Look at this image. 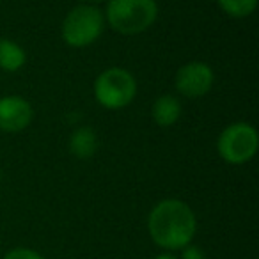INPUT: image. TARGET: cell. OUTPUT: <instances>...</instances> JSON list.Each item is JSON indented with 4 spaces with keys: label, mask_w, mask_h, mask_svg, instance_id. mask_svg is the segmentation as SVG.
<instances>
[{
    "label": "cell",
    "mask_w": 259,
    "mask_h": 259,
    "mask_svg": "<svg viewBox=\"0 0 259 259\" xmlns=\"http://www.w3.org/2000/svg\"><path fill=\"white\" fill-rule=\"evenodd\" d=\"M0 180H2V174H0Z\"/></svg>",
    "instance_id": "cell-16"
},
{
    "label": "cell",
    "mask_w": 259,
    "mask_h": 259,
    "mask_svg": "<svg viewBox=\"0 0 259 259\" xmlns=\"http://www.w3.org/2000/svg\"><path fill=\"white\" fill-rule=\"evenodd\" d=\"M259 148L257 130L248 122H233L222 130L219 141H217V151L224 162L231 165H241L250 162L255 156Z\"/></svg>",
    "instance_id": "cell-5"
},
{
    "label": "cell",
    "mask_w": 259,
    "mask_h": 259,
    "mask_svg": "<svg viewBox=\"0 0 259 259\" xmlns=\"http://www.w3.org/2000/svg\"><path fill=\"white\" fill-rule=\"evenodd\" d=\"M151 115H153V121L160 128H169V126L176 124L178 119L181 117L180 100L174 98L172 94H163V96L156 98L151 107Z\"/></svg>",
    "instance_id": "cell-9"
},
{
    "label": "cell",
    "mask_w": 259,
    "mask_h": 259,
    "mask_svg": "<svg viewBox=\"0 0 259 259\" xmlns=\"http://www.w3.org/2000/svg\"><path fill=\"white\" fill-rule=\"evenodd\" d=\"M137 94L135 76L124 68H108L94 82V96L103 108L119 110L128 107Z\"/></svg>",
    "instance_id": "cell-4"
},
{
    "label": "cell",
    "mask_w": 259,
    "mask_h": 259,
    "mask_svg": "<svg viewBox=\"0 0 259 259\" xmlns=\"http://www.w3.org/2000/svg\"><path fill=\"white\" fill-rule=\"evenodd\" d=\"M4 259H45V257L39 252L32 250V248L20 247V248H13L11 252H8Z\"/></svg>",
    "instance_id": "cell-12"
},
{
    "label": "cell",
    "mask_w": 259,
    "mask_h": 259,
    "mask_svg": "<svg viewBox=\"0 0 259 259\" xmlns=\"http://www.w3.org/2000/svg\"><path fill=\"white\" fill-rule=\"evenodd\" d=\"M32 105L22 96L0 98V132L16 134L32 122Z\"/></svg>",
    "instance_id": "cell-7"
},
{
    "label": "cell",
    "mask_w": 259,
    "mask_h": 259,
    "mask_svg": "<svg viewBox=\"0 0 259 259\" xmlns=\"http://www.w3.org/2000/svg\"><path fill=\"white\" fill-rule=\"evenodd\" d=\"M181 259H208V257H206V254L199 247H195V245H187V247L183 248Z\"/></svg>",
    "instance_id": "cell-13"
},
{
    "label": "cell",
    "mask_w": 259,
    "mask_h": 259,
    "mask_svg": "<svg viewBox=\"0 0 259 259\" xmlns=\"http://www.w3.org/2000/svg\"><path fill=\"white\" fill-rule=\"evenodd\" d=\"M103 16L115 32L135 36L156 22L158 4L156 0H108Z\"/></svg>",
    "instance_id": "cell-2"
},
{
    "label": "cell",
    "mask_w": 259,
    "mask_h": 259,
    "mask_svg": "<svg viewBox=\"0 0 259 259\" xmlns=\"http://www.w3.org/2000/svg\"><path fill=\"white\" fill-rule=\"evenodd\" d=\"M226 15L231 18H247L257 8V0H217Z\"/></svg>",
    "instance_id": "cell-11"
},
{
    "label": "cell",
    "mask_w": 259,
    "mask_h": 259,
    "mask_svg": "<svg viewBox=\"0 0 259 259\" xmlns=\"http://www.w3.org/2000/svg\"><path fill=\"white\" fill-rule=\"evenodd\" d=\"M105 16L93 4H80L66 15L61 27L62 39L73 48H85L103 32Z\"/></svg>",
    "instance_id": "cell-3"
},
{
    "label": "cell",
    "mask_w": 259,
    "mask_h": 259,
    "mask_svg": "<svg viewBox=\"0 0 259 259\" xmlns=\"http://www.w3.org/2000/svg\"><path fill=\"white\" fill-rule=\"evenodd\" d=\"M213 82H215L213 69L201 61H192L183 64L174 76V85H176L178 93L190 100L206 96L211 91Z\"/></svg>",
    "instance_id": "cell-6"
},
{
    "label": "cell",
    "mask_w": 259,
    "mask_h": 259,
    "mask_svg": "<svg viewBox=\"0 0 259 259\" xmlns=\"http://www.w3.org/2000/svg\"><path fill=\"white\" fill-rule=\"evenodd\" d=\"M89 2H101V0H89Z\"/></svg>",
    "instance_id": "cell-15"
},
{
    "label": "cell",
    "mask_w": 259,
    "mask_h": 259,
    "mask_svg": "<svg viewBox=\"0 0 259 259\" xmlns=\"http://www.w3.org/2000/svg\"><path fill=\"white\" fill-rule=\"evenodd\" d=\"M155 259H176L172 254H169V252H165V254H160V255H156Z\"/></svg>",
    "instance_id": "cell-14"
},
{
    "label": "cell",
    "mask_w": 259,
    "mask_h": 259,
    "mask_svg": "<svg viewBox=\"0 0 259 259\" xmlns=\"http://www.w3.org/2000/svg\"><path fill=\"white\" fill-rule=\"evenodd\" d=\"M27 62V54L18 43L13 39H0V69L15 73L22 69Z\"/></svg>",
    "instance_id": "cell-10"
},
{
    "label": "cell",
    "mask_w": 259,
    "mask_h": 259,
    "mask_svg": "<svg viewBox=\"0 0 259 259\" xmlns=\"http://www.w3.org/2000/svg\"><path fill=\"white\" fill-rule=\"evenodd\" d=\"M98 151V135L89 126H80L69 137V153L75 158L89 160Z\"/></svg>",
    "instance_id": "cell-8"
},
{
    "label": "cell",
    "mask_w": 259,
    "mask_h": 259,
    "mask_svg": "<svg viewBox=\"0 0 259 259\" xmlns=\"http://www.w3.org/2000/svg\"><path fill=\"white\" fill-rule=\"evenodd\" d=\"M148 229L153 241L165 250H181L194 240L197 220L187 202L163 199L151 209Z\"/></svg>",
    "instance_id": "cell-1"
}]
</instances>
